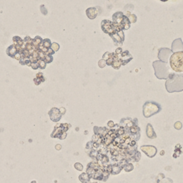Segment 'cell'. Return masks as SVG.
Wrapping results in <instances>:
<instances>
[{"mask_svg": "<svg viewBox=\"0 0 183 183\" xmlns=\"http://www.w3.org/2000/svg\"><path fill=\"white\" fill-rule=\"evenodd\" d=\"M165 87L168 92H179L183 91V72H172L166 80Z\"/></svg>", "mask_w": 183, "mask_h": 183, "instance_id": "1", "label": "cell"}, {"mask_svg": "<svg viewBox=\"0 0 183 183\" xmlns=\"http://www.w3.org/2000/svg\"><path fill=\"white\" fill-rule=\"evenodd\" d=\"M152 66L155 70V74L159 79H167L171 74L170 66L168 62L158 60L152 63Z\"/></svg>", "mask_w": 183, "mask_h": 183, "instance_id": "2", "label": "cell"}, {"mask_svg": "<svg viewBox=\"0 0 183 183\" xmlns=\"http://www.w3.org/2000/svg\"><path fill=\"white\" fill-rule=\"evenodd\" d=\"M170 65L173 71L183 72V51L173 52L170 58Z\"/></svg>", "mask_w": 183, "mask_h": 183, "instance_id": "3", "label": "cell"}, {"mask_svg": "<svg viewBox=\"0 0 183 183\" xmlns=\"http://www.w3.org/2000/svg\"><path fill=\"white\" fill-rule=\"evenodd\" d=\"M161 110L162 107L160 104H158L157 102L149 101L144 104L143 112L144 117L149 118L155 114L159 113Z\"/></svg>", "mask_w": 183, "mask_h": 183, "instance_id": "4", "label": "cell"}, {"mask_svg": "<svg viewBox=\"0 0 183 183\" xmlns=\"http://www.w3.org/2000/svg\"><path fill=\"white\" fill-rule=\"evenodd\" d=\"M71 125L69 124H59L55 127L54 131L52 133L51 137L53 138H59L64 140L67 137V131L70 128Z\"/></svg>", "mask_w": 183, "mask_h": 183, "instance_id": "5", "label": "cell"}, {"mask_svg": "<svg viewBox=\"0 0 183 183\" xmlns=\"http://www.w3.org/2000/svg\"><path fill=\"white\" fill-rule=\"evenodd\" d=\"M173 52L172 51V50H170L168 48H161L160 49L159 52H158V58L161 61L168 62V60L170 58Z\"/></svg>", "mask_w": 183, "mask_h": 183, "instance_id": "6", "label": "cell"}, {"mask_svg": "<svg viewBox=\"0 0 183 183\" xmlns=\"http://www.w3.org/2000/svg\"><path fill=\"white\" fill-rule=\"evenodd\" d=\"M140 149L147 156L150 158L154 157L156 155L157 152V148L155 146H152V145H143L140 148Z\"/></svg>", "mask_w": 183, "mask_h": 183, "instance_id": "7", "label": "cell"}, {"mask_svg": "<svg viewBox=\"0 0 183 183\" xmlns=\"http://www.w3.org/2000/svg\"><path fill=\"white\" fill-rule=\"evenodd\" d=\"M48 114L49 115H50L51 120L55 122H59V121L61 120L62 116V114L60 109H57L56 107H53V108L50 109V110L49 111Z\"/></svg>", "mask_w": 183, "mask_h": 183, "instance_id": "8", "label": "cell"}, {"mask_svg": "<svg viewBox=\"0 0 183 183\" xmlns=\"http://www.w3.org/2000/svg\"><path fill=\"white\" fill-rule=\"evenodd\" d=\"M119 58H120V60L122 62V65H126L127 63L131 61L133 57L130 55L129 51L126 50V51L122 52V53L119 55Z\"/></svg>", "mask_w": 183, "mask_h": 183, "instance_id": "9", "label": "cell"}, {"mask_svg": "<svg viewBox=\"0 0 183 183\" xmlns=\"http://www.w3.org/2000/svg\"><path fill=\"white\" fill-rule=\"evenodd\" d=\"M172 51L173 52L183 51V42L180 38L177 39V40H175L172 42Z\"/></svg>", "mask_w": 183, "mask_h": 183, "instance_id": "10", "label": "cell"}, {"mask_svg": "<svg viewBox=\"0 0 183 183\" xmlns=\"http://www.w3.org/2000/svg\"><path fill=\"white\" fill-rule=\"evenodd\" d=\"M146 134L147 136H148L150 139H155L157 137L156 133L155 132L154 129H153L152 126L151 124H148L146 128Z\"/></svg>", "mask_w": 183, "mask_h": 183, "instance_id": "11", "label": "cell"}, {"mask_svg": "<svg viewBox=\"0 0 183 183\" xmlns=\"http://www.w3.org/2000/svg\"><path fill=\"white\" fill-rule=\"evenodd\" d=\"M17 52H18L17 47H16L14 45H10L6 50V55H7L8 56L11 57V58H14V56H15V55L17 53Z\"/></svg>", "mask_w": 183, "mask_h": 183, "instance_id": "12", "label": "cell"}, {"mask_svg": "<svg viewBox=\"0 0 183 183\" xmlns=\"http://www.w3.org/2000/svg\"><path fill=\"white\" fill-rule=\"evenodd\" d=\"M109 130H107L106 127H94V134L96 135H99L100 136H104L107 132H109Z\"/></svg>", "mask_w": 183, "mask_h": 183, "instance_id": "13", "label": "cell"}, {"mask_svg": "<svg viewBox=\"0 0 183 183\" xmlns=\"http://www.w3.org/2000/svg\"><path fill=\"white\" fill-rule=\"evenodd\" d=\"M45 81V78L42 72H39L36 74V77L34 79V82L36 85H39L42 82Z\"/></svg>", "mask_w": 183, "mask_h": 183, "instance_id": "14", "label": "cell"}, {"mask_svg": "<svg viewBox=\"0 0 183 183\" xmlns=\"http://www.w3.org/2000/svg\"><path fill=\"white\" fill-rule=\"evenodd\" d=\"M122 169H123V167L121 166L120 164L113 165H112V170H111V174H119Z\"/></svg>", "mask_w": 183, "mask_h": 183, "instance_id": "15", "label": "cell"}, {"mask_svg": "<svg viewBox=\"0 0 183 183\" xmlns=\"http://www.w3.org/2000/svg\"><path fill=\"white\" fill-rule=\"evenodd\" d=\"M90 177L88 174L87 172L86 173H82V174H80L79 179L82 182H89L90 181Z\"/></svg>", "mask_w": 183, "mask_h": 183, "instance_id": "16", "label": "cell"}, {"mask_svg": "<svg viewBox=\"0 0 183 183\" xmlns=\"http://www.w3.org/2000/svg\"><path fill=\"white\" fill-rule=\"evenodd\" d=\"M52 46V42L49 39H45V40H43V41L42 42V43L40 44L39 47H46V48L49 49Z\"/></svg>", "mask_w": 183, "mask_h": 183, "instance_id": "17", "label": "cell"}, {"mask_svg": "<svg viewBox=\"0 0 183 183\" xmlns=\"http://www.w3.org/2000/svg\"><path fill=\"white\" fill-rule=\"evenodd\" d=\"M42 41H43V40H42V39L40 37H39V36H37L35 38L33 39V45L34 46V48H35V50L36 49L38 48L39 46H40L41 43H42Z\"/></svg>", "mask_w": 183, "mask_h": 183, "instance_id": "18", "label": "cell"}, {"mask_svg": "<svg viewBox=\"0 0 183 183\" xmlns=\"http://www.w3.org/2000/svg\"><path fill=\"white\" fill-rule=\"evenodd\" d=\"M122 64L120 60H114L113 63H112V67L115 70H119L120 68V67L122 66Z\"/></svg>", "mask_w": 183, "mask_h": 183, "instance_id": "19", "label": "cell"}, {"mask_svg": "<svg viewBox=\"0 0 183 183\" xmlns=\"http://www.w3.org/2000/svg\"><path fill=\"white\" fill-rule=\"evenodd\" d=\"M123 169L125 170L126 172H130V171H132V170L134 169L133 165H132V163L127 162V164H125V165L123 166Z\"/></svg>", "mask_w": 183, "mask_h": 183, "instance_id": "20", "label": "cell"}, {"mask_svg": "<svg viewBox=\"0 0 183 183\" xmlns=\"http://www.w3.org/2000/svg\"><path fill=\"white\" fill-rule=\"evenodd\" d=\"M37 62L39 64V66H40V68L42 69V70H44V69L46 68V66H47V62L45 61L44 60H42V59H39Z\"/></svg>", "mask_w": 183, "mask_h": 183, "instance_id": "21", "label": "cell"}, {"mask_svg": "<svg viewBox=\"0 0 183 183\" xmlns=\"http://www.w3.org/2000/svg\"><path fill=\"white\" fill-rule=\"evenodd\" d=\"M44 60L47 62V64L48 63H51L52 61H53V57H52V55H45V59Z\"/></svg>", "mask_w": 183, "mask_h": 183, "instance_id": "22", "label": "cell"}, {"mask_svg": "<svg viewBox=\"0 0 183 183\" xmlns=\"http://www.w3.org/2000/svg\"><path fill=\"white\" fill-rule=\"evenodd\" d=\"M51 47L52 50H53L55 52H57L59 50H60V45H59V44L56 43V42L52 43Z\"/></svg>", "mask_w": 183, "mask_h": 183, "instance_id": "23", "label": "cell"}, {"mask_svg": "<svg viewBox=\"0 0 183 183\" xmlns=\"http://www.w3.org/2000/svg\"><path fill=\"white\" fill-rule=\"evenodd\" d=\"M107 65V63H106V60H104V59H102V60H99V62H98V65H99V67L100 68H103L104 67V66Z\"/></svg>", "mask_w": 183, "mask_h": 183, "instance_id": "24", "label": "cell"}, {"mask_svg": "<svg viewBox=\"0 0 183 183\" xmlns=\"http://www.w3.org/2000/svg\"><path fill=\"white\" fill-rule=\"evenodd\" d=\"M74 166V168H76V169L77 170H79V171H82L83 170L82 165L80 164V163H79V162L75 163Z\"/></svg>", "mask_w": 183, "mask_h": 183, "instance_id": "25", "label": "cell"}, {"mask_svg": "<svg viewBox=\"0 0 183 183\" xmlns=\"http://www.w3.org/2000/svg\"><path fill=\"white\" fill-rule=\"evenodd\" d=\"M31 67L33 69V70H37V69L40 68V66H39V64L37 62H32Z\"/></svg>", "mask_w": 183, "mask_h": 183, "instance_id": "26", "label": "cell"}, {"mask_svg": "<svg viewBox=\"0 0 183 183\" xmlns=\"http://www.w3.org/2000/svg\"><path fill=\"white\" fill-rule=\"evenodd\" d=\"M55 53V52L52 50V47H50V48H49L48 50H47V51L45 52V55H53Z\"/></svg>", "mask_w": 183, "mask_h": 183, "instance_id": "27", "label": "cell"}, {"mask_svg": "<svg viewBox=\"0 0 183 183\" xmlns=\"http://www.w3.org/2000/svg\"><path fill=\"white\" fill-rule=\"evenodd\" d=\"M182 123L180 122H177L174 124V128L177 129V130H180L182 128Z\"/></svg>", "mask_w": 183, "mask_h": 183, "instance_id": "28", "label": "cell"}, {"mask_svg": "<svg viewBox=\"0 0 183 183\" xmlns=\"http://www.w3.org/2000/svg\"><path fill=\"white\" fill-rule=\"evenodd\" d=\"M21 58H22V55H21V53L20 52H17V54L15 55V56H14V59H16L17 60H20Z\"/></svg>", "mask_w": 183, "mask_h": 183, "instance_id": "29", "label": "cell"}, {"mask_svg": "<svg viewBox=\"0 0 183 183\" xmlns=\"http://www.w3.org/2000/svg\"><path fill=\"white\" fill-rule=\"evenodd\" d=\"M107 125H108V127H110V128L114 127V126H115V125H114V123L113 122V121H109V122H108V123H107Z\"/></svg>", "mask_w": 183, "mask_h": 183, "instance_id": "30", "label": "cell"}, {"mask_svg": "<svg viewBox=\"0 0 183 183\" xmlns=\"http://www.w3.org/2000/svg\"><path fill=\"white\" fill-rule=\"evenodd\" d=\"M115 52L117 54H118V55H120V54H121L122 52V49L121 48V47H118V48H117V50H116Z\"/></svg>", "mask_w": 183, "mask_h": 183, "instance_id": "31", "label": "cell"}, {"mask_svg": "<svg viewBox=\"0 0 183 183\" xmlns=\"http://www.w3.org/2000/svg\"><path fill=\"white\" fill-rule=\"evenodd\" d=\"M60 111H61V112H62V115H63V114H65V112H66V111H65V109L64 108V107H62V108H60Z\"/></svg>", "mask_w": 183, "mask_h": 183, "instance_id": "32", "label": "cell"}, {"mask_svg": "<svg viewBox=\"0 0 183 183\" xmlns=\"http://www.w3.org/2000/svg\"><path fill=\"white\" fill-rule=\"evenodd\" d=\"M56 148H57V150H60V149H61V146H60V145H57V146H56Z\"/></svg>", "mask_w": 183, "mask_h": 183, "instance_id": "33", "label": "cell"}, {"mask_svg": "<svg viewBox=\"0 0 183 183\" xmlns=\"http://www.w3.org/2000/svg\"><path fill=\"white\" fill-rule=\"evenodd\" d=\"M162 1H167V0H162Z\"/></svg>", "mask_w": 183, "mask_h": 183, "instance_id": "34", "label": "cell"}]
</instances>
